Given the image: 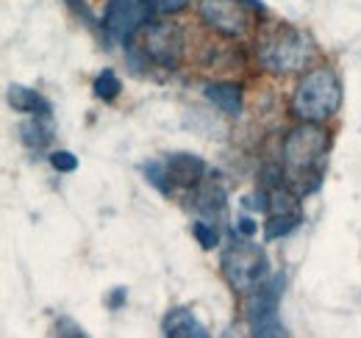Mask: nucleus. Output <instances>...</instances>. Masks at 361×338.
Returning a JSON list of instances; mask_svg holds the SVG:
<instances>
[{"label": "nucleus", "mask_w": 361, "mask_h": 338, "mask_svg": "<svg viewBox=\"0 0 361 338\" xmlns=\"http://www.w3.org/2000/svg\"><path fill=\"white\" fill-rule=\"evenodd\" d=\"M50 167L56 169V172H75L78 169V158L70 150H56L50 156Z\"/></svg>", "instance_id": "nucleus-19"}, {"label": "nucleus", "mask_w": 361, "mask_h": 338, "mask_svg": "<svg viewBox=\"0 0 361 338\" xmlns=\"http://www.w3.org/2000/svg\"><path fill=\"white\" fill-rule=\"evenodd\" d=\"M239 3H245L250 11H262V8H264V6H262V0H239Z\"/></svg>", "instance_id": "nucleus-22"}, {"label": "nucleus", "mask_w": 361, "mask_h": 338, "mask_svg": "<svg viewBox=\"0 0 361 338\" xmlns=\"http://www.w3.org/2000/svg\"><path fill=\"white\" fill-rule=\"evenodd\" d=\"M197 14L206 28L228 39H239L250 28V8L239 0H200Z\"/></svg>", "instance_id": "nucleus-8"}, {"label": "nucleus", "mask_w": 361, "mask_h": 338, "mask_svg": "<svg viewBox=\"0 0 361 338\" xmlns=\"http://www.w3.org/2000/svg\"><path fill=\"white\" fill-rule=\"evenodd\" d=\"M325 153H328V130L317 123H300L283 139L281 169L283 186L295 197H306L319 189L325 172Z\"/></svg>", "instance_id": "nucleus-1"}, {"label": "nucleus", "mask_w": 361, "mask_h": 338, "mask_svg": "<svg viewBox=\"0 0 361 338\" xmlns=\"http://www.w3.org/2000/svg\"><path fill=\"white\" fill-rule=\"evenodd\" d=\"M256 56L259 64L272 75H292L312 67L317 58V44L306 31L289 23H275L259 34Z\"/></svg>", "instance_id": "nucleus-2"}, {"label": "nucleus", "mask_w": 361, "mask_h": 338, "mask_svg": "<svg viewBox=\"0 0 361 338\" xmlns=\"http://www.w3.org/2000/svg\"><path fill=\"white\" fill-rule=\"evenodd\" d=\"M6 100H8V106H11L14 111H20V114L50 117V103H47L39 92H34V89H28V86H20V84L8 86Z\"/></svg>", "instance_id": "nucleus-11"}, {"label": "nucleus", "mask_w": 361, "mask_h": 338, "mask_svg": "<svg viewBox=\"0 0 361 338\" xmlns=\"http://www.w3.org/2000/svg\"><path fill=\"white\" fill-rule=\"evenodd\" d=\"M300 222H303V213L300 211L275 213V216H270V222L264 225V239H267V242H275V239H281V236H289Z\"/></svg>", "instance_id": "nucleus-13"}, {"label": "nucleus", "mask_w": 361, "mask_h": 338, "mask_svg": "<svg viewBox=\"0 0 361 338\" xmlns=\"http://www.w3.org/2000/svg\"><path fill=\"white\" fill-rule=\"evenodd\" d=\"M161 330H164V338H212L206 325L189 308L167 311V316L161 322Z\"/></svg>", "instance_id": "nucleus-10"}, {"label": "nucleus", "mask_w": 361, "mask_h": 338, "mask_svg": "<svg viewBox=\"0 0 361 338\" xmlns=\"http://www.w3.org/2000/svg\"><path fill=\"white\" fill-rule=\"evenodd\" d=\"M42 120L45 117H37L34 123H25V125L20 127V139L31 150H42L45 144H50V139H53V127L47 125V123H42Z\"/></svg>", "instance_id": "nucleus-14"}, {"label": "nucleus", "mask_w": 361, "mask_h": 338, "mask_svg": "<svg viewBox=\"0 0 361 338\" xmlns=\"http://www.w3.org/2000/svg\"><path fill=\"white\" fill-rule=\"evenodd\" d=\"M197 197H203V200H209V203H197V208L206 213H214V216H223L226 213V194H223V189H214V186H206Z\"/></svg>", "instance_id": "nucleus-16"}, {"label": "nucleus", "mask_w": 361, "mask_h": 338, "mask_svg": "<svg viewBox=\"0 0 361 338\" xmlns=\"http://www.w3.org/2000/svg\"><path fill=\"white\" fill-rule=\"evenodd\" d=\"M94 94L100 97V100H114L117 94H120V89H123V84H120V78H117V73L114 70H103L97 78H94Z\"/></svg>", "instance_id": "nucleus-15"}, {"label": "nucleus", "mask_w": 361, "mask_h": 338, "mask_svg": "<svg viewBox=\"0 0 361 338\" xmlns=\"http://www.w3.org/2000/svg\"><path fill=\"white\" fill-rule=\"evenodd\" d=\"M153 14H156V8L150 0H109L103 28L114 42L128 47L136 34L153 20Z\"/></svg>", "instance_id": "nucleus-6"}, {"label": "nucleus", "mask_w": 361, "mask_h": 338, "mask_svg": "<svg viewBox=\"0 0 361 338\" xmlns=\"http://www.w3.org/2000/svg\"><path fill=\"white\" fill-rule=\"evenodd\" d=\"M281 286L267 283L256 294L247 296V319H250V338H289L283 322L278 319V302H281Z\"/></svg>", "instance_id": "nucleus-7"}, {"label": "nucleus", "mask_w": 361, "mask_h": 338, "mask_svg": "<svg viewBox=\"0 0 361 338\" xmlns=\"http://www.w3.org/2000/svg\"><path fill=\"white\" fill-rule=\"evenodd\" d=\"M59 338H87V333L73 319H61L59 322Z\"/></svg>", "instance_id": "nucleus-20"}, {"label": "nucleus", "mask_w": 361, "mask_h": 338, "mask_svg": "<svg viewBox=\"0 0 361 338\" xmlns=\"http://www.w3.org/2000/svg\"><path fill=\"white\" fill-rule=\"evenodd\" d=\"M259 230V225L250 219V216H242V219H236V233H242V236H253Z\"/></svg>", "instance_id": "nucleus-21"}, {"label": "nucleus", "mask_w": 361, "mask_h": 338, "mask_svg": "<svg viewBox=\"0 0 361 338\" xmlns=\"http://www.w3.org/2000/svg\"><path fill=\"white\" fill-rule=\"evenodd\" d=\"M123 296H126V289H120V292H117V294L111 296V308H117V305H120V302H123Z\"/></svg>", "instance_id": "nucleus-23"}, {"label": "nucleus", "mask_w": 361, "mask_h": 338, "mask_svg": "<svg viewBox=\"0 0 361 338\" xmlns=\"http://www.w3.org/2000/svg\"><path fill=\"white\" fill-rule=\"evenodd\" d=\"M192 233H195V239H197V244H200L203 250H214V247L220 244L217 227H214L212 222H206V219H197V222L192 225Z\"/></svg>", "instance_id": "nucleus-17"}, {"label": "nucleus", "mask_w": 361, "mask_h": 338, "mask_svg": "<svg viewBox=\"0 0 361 338\" xmlns=\"http://www.w3.org/2000/svg\"><path fill=\"white\" fill-rule=\"evenodd\" d=\"M139 44V53L145 61L161 67V70H178L183 61V31L176 23H164V20H150L139 34L134 37Z\"/></svg>", "instance_id": "nucleus-5"}, {"label": "nucleus", "mask_w": 361, "mask_h": 338, "mask_svg": "<svg viewBox=\"0 0 361 338\" xmlns=\"http://www.w3.org/2000/svg\"><path fill=\"white\" fill-rule=\"evenodd\" d=\"M342 106V81L331 67L309 70L292 92V114L300 123H325Z\"/></svg>", "instance_id": "nucleus-3"}, {"label": "nucleus", "mask_w": 361, "mask_h": 338, "mask_svg": "<svg viewBox=\"0 0 361 338\" xmlns=\"http://www.w3.org/2000/svg\"><path fill=\"white\" fill-rule=\"evenodd\" d=\"M142 169H145L147 183H153L159 192H164V194H170V192H173V183H170V177H167V169H164V164L150 161V164H145Z\"/></svg>", "instance_id": "nucleus-18"}, {"label": "nucleus", "mask_w": 361, "mask_h": 338, "mask_svg": "<svg viewBox=\"0 0 361 338\" xmlns=\"http://www.w3.org/2000/svg\"><path fill=\"white\" fill-rule=\"evenodd\" d=\"M220 269L228 286L245 296L259 292L270 280V258L259 244L247 239H233L228 244L220 255Z\"/></svg>", "instance_id": "nucleus-4"}, {"label": "nucleus", "mask_w": 361, "mask_h": 338, "mask_svg": "<svg viewBox=\"0 0 361 338\" xmlns=\"http://www.w3.org/2000/svg\"><path fill=\"white\" fill-rule=\"evenodd\" d=\"M164 169H167V177L173 186H183V189H192L203 180V172H206V164L200 156L195 153H173L167 156L164 161Z\"/></svg>", "instance_id": "nucleus-9"}, {"label": "nucleus", "mask_w": 361, "mask_h": 338, "mask_svg": "<svg viewBox=\"0 0 361 338\" xmlns=\"http://www.w3.org/2000/svg\"><path fill=\"white\" fill-rule=\"evenodd\" d=\"M206 97L209 103H214L226 117H239L242 114V86L220 81V84L206 86Z\"/></svg>", "instance_id": "nucleus-12"}]
</instances>
